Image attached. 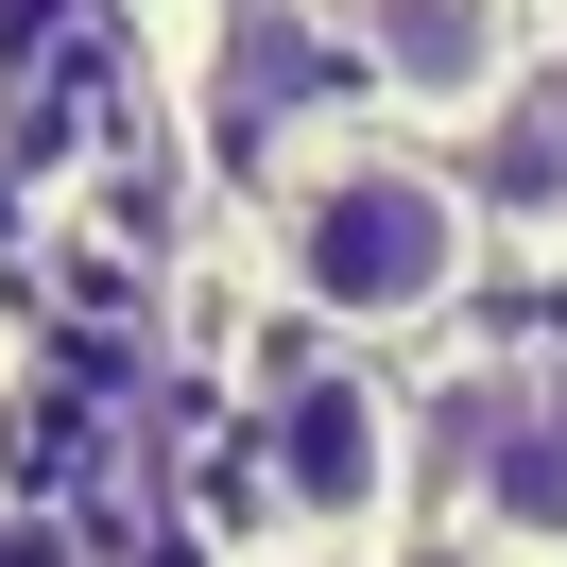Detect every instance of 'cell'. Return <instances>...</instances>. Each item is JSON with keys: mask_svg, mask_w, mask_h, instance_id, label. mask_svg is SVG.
<instances>
[{"mask_svg": "<svg viewBox=\"0 0 567 567\" xmlns=\"http://www.w3.org/2000/svg\"><path fill=\"white\" fill-rule=\"evenodd\" d=\"M327 35H344V86H379L395 121H447V138L550 52L533 0H327Z\"/></svg>", "mask_w": 567, "mask_h": 567, "instance_id": "2", "label": "cell"}, {"mask_svg": "<svg viewBox=\"0 0 567 567\" xmlns=\"http://www.w3.org/2000/svg\"><path fill=\"white\" fill-rule=\"evenodd\" d=\"M550 52H567V35H550Z\"/></svg>", "mask_w": 567, "mask_h": 567, "instance_id": "6", "label": "cell"}, {"mask_svg": "<svg viewBox=\"0 0 567 567\" xmlns=\"http://www.w3.org/2000/svg\"><path fill=\"white\" fill-rule=\"evenodd\" d=\"M258 447H276V498H292V533H379L395 498H413V464H395V395L379 379H344V361H310V379L258 413Z\"/></svg>", "mask_w": 567, "mask_h": 567, "instance_id": "3", "label": "cell"}, {"mask_svg": "<svg viewBox=\"0 0 567 567\" xmlns=\"http://www.w3.org/2000/svg\"><path fill=\"white\" fill-rule=\"evenodd\" d=\"M258 241H276V292H292V310H327L344 344H413V327H447L464 276H482L464 173H447L430 138H379V121L292 138V155H276V207H258Z\"/></svg>", "mask_w": 567, "mask_h": 567, "instance_id": "1", "label": "cell"}, {"mask_svg": "<svg viewBox=\"0 0 567 567\" xmlns=\"http://www.w3.org/2000/svg\"><path fill=\"white\" fill-rule=\"evenodd\" d=\"M447 173H464V224H482V241L498 224H516V241H567V52H533V70L464 121Z\"/></svg>", "mask_w": 567, "mask_h": 567, "instance_id": "5", "label": "cell"}, {"mask_svg": "<svg viewBox=\"0 0 567 567\" xmlns=\"http://www.w3.org/2000/svg\"><path fill=\"white\" fill-rule=\"evenodd\" d=\"M447 447H464V516L482 533L567 550V361H498V379L447 413Z\"/></svg>", "mask_w": 567, "mask_h": 567, "instance_id": "4", "label": "cell"}]
</instances>
